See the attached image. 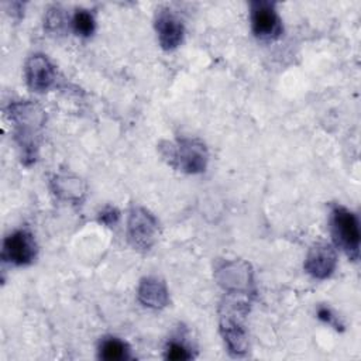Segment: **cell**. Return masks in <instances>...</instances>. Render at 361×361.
Listing matches in <instances>:
<instances>
[{
	"instance_id": "6da1fadb",
	"label": "cell",
	"mask_w": 361,
	"mask_h": 361,
	"mask_svg": "<svg viewBox=\"0 0 361 361\" xmlns=\"http://www.w3.org/2000/svg\"><path fill=\"white\" fill-rule=\"evenodd\" d=\"M7 114L14 127V140L20 149L21 162L30 166L38 158L42 128L47 118L45 111L35 102L24 100L11 103Z\"/></svg>"
},
{
	"instance_id": "7a4b0ae2",
	"label": "cell",
	"mask_w": 361,
	"mask_h": 361,
	"mask_svg": "<svg viewBox=\"0 0 361 361\" xmlns=\"http://www.w3.org/2000/svg\"><path fill=\"white\" fill-rule=\"evenodd\" d=\"M250 296L247 292H227L220 305V333L233 357H243L248 351L244 322L250 310Z\"/></svg>"
},
{
	"instance_id": "3957f363",
	"label": "cell",
	"mask_w": 361,
	"mask_h": 361,
	"mask_svg": "<svg viewBox=\"0 0 361 361\" xmlns=\"http://www.w3.org/2000/svg\"><path fill=\"white\" fill-rule=\"evenodd\" d=\"M164 155L172 166L186 173L203 172L209 159L206 145L195 138H182L175 144H168Z\"/></svg>"
},
{
	"instance_id": "277c9868",
	"label": "cell",
	"mask_w": 361,
	"mask_h": 361,
	"mask_svg": "<svg viewBox=\"0 0 361 361\" xmlns=\"http://www.w3.org/2000/svg\"><path fill=\"white\" fill-rule=\"evenodd\" d=\"M331 235L338 248H341L353 261L360 255V224L357 216L344 206L331 209Z\"/></svg>"
},
{
	"instance_id": "5b68a950",
	"label": "cell",
	"mask_w": 361,
	"mask_h": 361,
	"mask_svg": "<svg viewBox=\"0 0 361 361\" xmlns=\"http://www.w3.org/2000/svg\"><path fill=\"white\" fill-rule=\"evenodd\" d=\"M158 221L147 209L133 207L127 220V238L134 250L148 251L157 241Z\"/></svg>"
},
{
	"instance_id": "8992f818",
	"label": "cell",
	"mask_w": 361,
	"mask_h": 361,
	"mask_svg": "<svg viewBox=\"0 0 361 361\" xmlns=\"http://www.w3.org/2000/svg\"><path fill=\"white\" fill-rule=\"evenodd\" d=\"M251 28L259 39H276L282 34V21L275 10V3L252 1L251 3Z\"/></svg>"
},
{
	"instance_id": "52a82bcc",
	"label": "cell",
	"mask_w": 361,
	"mask_h": 361,
	"mask_svg": "<svg viewBox=\"0 0 361 361\" xmlns=\"http://www.w3.org/2000/svg\"><path fill=\"white\" fill-rule=\"evenodd\" d=\"M3 259L21 267L31 264L37 257V244L28 230H17L7 235L3 243Z\"/></svg>"
},
{
	"instance_id": "ba28073f",
	"label": "cell",
	"mask_w": 361,
	"mask_h": 361,
	"mask_svg": "<svg viewBox=\"0 0 361 361\" xmlns=\"http://www.w3.org/2000/svg\"><path fill=\"white\" fill-rule=\"evenodd\" d=\"M217 281L227 292L252 293V272L247 262H226L217 269Z\"/></svg>"
},
{
	"instance_id": "9c48e42d",
	"label": "cell",
	"mask_w": 361,
	"mask_h": 361,
	"mask_svg": "<svg viewBox=\"0 0 361 361\" xmlns=\"http://www.w3.org/2000/svg\"><path fill=\"white\" fill-rule=\"evenodd\" d=\"M337 265V254L333 245L327 243L314 244L305 259V271L316 279L329 278Z\"/></svg>"
},
{
	"instance_id": "30bf717a",
	"label": "cell",
	"mask_w": 361,
	"mask_h": 361,
	"mask_svg": "<svg viewBox=\"0 0 361 361\" xmlns=\"http://www.w3.org/2000/svg\"><path fill=\"white\" fill-rule=\"evenodd\" d=\"M24 73L28 87L34 92H45L55 82V68L42 54H35L28 58Z\"/></svg>"
},
{
	"instance_id": "8fae6325",
	"label": "cell",
	"mask_w": 361,
	"mask_h": 361,
	"mask_svg": "<svg viewBox=\"0 0 361 361\" xmlns=\"http://www.w3.org/2000/svg\"><path fill=\"white\" fill-rule=\"evenodd\" d=\"M155 31L162 49L172 51L178 48L183 39V24L171 13V10H159L155 18Z\"/></svg>"
},
{
	"instance_id": "7c38bea8",
	"label": "cell",
	"mask_w": 361,
	"mask_h": 361,
	"mask_svg": "<svg viewBox=\"0 0 361 361\" xmlns=\"http://www.w3.org/2000/svg\"><path fill=\"white\" fill-rule=\"evenodd\" d=\"M137 298L142 306L149 309H162L169 302V293L165 282L155 276H147L141 279Z\"/></svg>"
},
{
	"instance_id": "4fadbf2b",
	"label": "cell",
	"mask_w": 361,
	"mask_h": 361,
	"mask_svg": "<svg viewBox=\"0 0 361 361\" xmlns=\"http://www.w3.org/2000/svg\"><path fill=\"white\" fill-rule=\"evenodd\" d=\"M99 357L106 361L128 360L131 357L130 347L117 337H107L99 345Z\"/></svg>"
},
{
	"instance_id": "5bb4252c",
	"label": "cell",
	"mask_w": 361,
	"mask_h": 361,
	"mask_svg": "<svg viewBox=\"0 0 361 361\" xmlns=\"http://www.w3.org/2000/svg\"><path fill=\"white\" fill-rule=\"evenodd\" d=\"M55 193H58L63 199H79L83 193V186L80 179L71 176H58L54 180Z\"/></svg>"
},
{
	"instance_id": "9a60e30c",
	"label": "cell",
	"mask_w": 361,
	"mask_h": 361,
	"mask_svg": "<svg viewBox=\"0 0 361 361\" xmlns=\"http://www.w3.org/2000/svg\"><path fill=\"white\" fill-rule=\"evenodd\" d=\"M73 31L80 37H90L96 30V21L89 10L78 8L72 17Z\"/></svg>"
},
{
	"instance_id": "2e32d148",
	"label": "cell",
	"mask_w": 361,
	"mask_h": 361,
	"mask_svg": "<svg viewBox=\"0 0 361 361\" xmlns=\"http://www.w3.org/2000/svg\"><path fill=\"white\" fill-rule=\"evenodd\" d=\"M165 357L168 360H173V361H179V360H189L192 357V354L189 353V350L182 344V343H176V341H171L166 347V354Z\"/></svg>"
},
{
	"instance_id": "e0dca14e",
	"label": "cell",
	"mask_w": 361,
	"mask_h": 361,
	"mask_svg": "<svg viewBox=\"0 0 361 361\" xmlns=\"http://www.w3.org/2000/svg\"><path fill=\"white\" fill-rule=\"evenodd\" d=\"M118 217H120L118 210H117L116 207L107 206L106 209H103V210L100 212V214H99V221L110 227V226H113V224L117 223Z\"/></svg>"
},
{
	"instance_id": "ac0fdd59",
	"label": "cell",
	"mask_w": 361,
	"mask_h": 361,
	"mask_svg": "<svg viewBox=\"0 0 361 361\" xmlns=\"http://www.w3.org/2000/svg\"><path fill=\"white\" fill-rule=\"evenodd\" d=\"M317 317L322 320V322H324V323H327V324H330V326H333L334 329H341V324L337 322V317L331 313V310L329 309V307H326V306H320L319 309H317Z\"/></svg>"
}]
</instances>
